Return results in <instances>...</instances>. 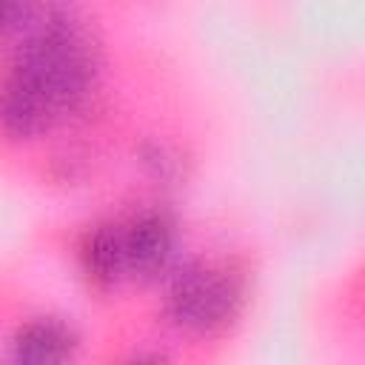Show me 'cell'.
<instances>
[{
    "label": "cell",
    "instance_id": "obj_1",
    "mask_svg": "<svg viewBox=\"0 0 365 365\" xmlns=\"http://www.w3.org/2000/svg\"><path fill=\"white\" fill-rule=\"evenodd\" d=\"M11 71L23 77L57 114L86 94L91 80V60L83 40L66 23L54 20L20 48Z\"/></svg>",
    "mask_w": 365,
    "mask_h": 365
},
{
    "label": "cell",
    "instance_id": "obj_2",
    "mask_svg": "<svg viewBox=\"0 0 365 365\" xmlns=\"http://www.w3.org/2000/svg\"><path fill=\"white\" fill-rule=\"evenodd\" d=\"M240 288L231 277L208 268H191L174 279L168 294V314L177 325L191 331H214L234 317Z\"/></svg>",
    "mask_w": 365,
    "mask_h": 365
},
{
    "label": "cell",
    "instance_id": "obj_3",
    "mask_svg": "<svg viewBox=\"0 0 365 365\" xmlns=\"http://www.w3.org/2000/svg\"><path fill=\"white\" fill-rule=\"evenodd\" d=\"M51 106L14 71L0 83V131L9 137H31L51 120Z\"/></svg>",
    "mask_w": 365,
    "mask_h": 365
},
{
    "label": "cell",
    "instance_id": "obj_4",
    "mask_svg": "<svg viewBox=\"0 0 365 365\" xmlns=\"http://www.w3.org/2000/svg\"><path fill=\"white\" fill-rule=\"evenodd\" d=\"M123 242L125 265L137 274H154L171 254V231L160 217H140L128 231H123Z\"/></svg>",
    "mask_w": 365,
    "mask_h": 365
},
{
    "label": "cell",
    "instance_id": "obj_5",
    "mask_svg": "<svg viewBox=\"0 0 365 365\" xmlns=\"http://www.w3.org/2000/svg\"><path fill=\"white\" fill-rule=\"evenodd\" d=\"M74 336L60 322H31L14 336V356L23 362H60L71 354Z\"/></svg>",
    "mask_w": 365,
    "mask_h": 365
},
{
    "label": "cell",
    "instance_id": "obj_6",
    "mask_svg": "<svg viewBox=\"0 0 365 365\" xmlns=\"http://www.w3.org/2000/svg\"><path fill=\"white\" fill-rule=\"evenodd\" d=\"M86 271L97 279V282H114L128 265H125V242H123V231L117 228H100L88 237L86 251Z\"/></svg>",
    "mask_w": 365,
    "mask_h": 365
},
{
    "label": "cell",
    "instance_id": "obj_7",
    "mask_svg": "<svg viewBox=\"0 0 365 365\" xmlns=\"http://www.w3.org/2000/svg\"><path fill=\"white\" fill-rule=\"evenodd\" d=\"M14 11H17V0H0V31L11 23Z\"/></svg>",
    "mask_w": 365,
    "mask_h": 365
}]
</instances>
